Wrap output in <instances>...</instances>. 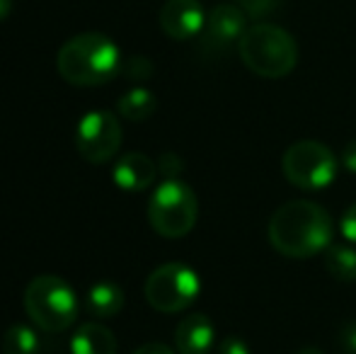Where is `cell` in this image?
Segmentation results:
<instances>
[{
    "instance_id": "1",
    "label": "cell",
    "mask_w": 356,
    "mask_h": 354,
    "mask_svg": "<svg viewBox=\"0 0 356 354\" xmlns=\"http://www.w3.org/2000/svg\"><path fill=\"white\" fill-rule=\"evenodd\" d=\"M334 223L320 204L291 199L269 218L267 236L277 252L291 260H308L332 246Z\"/></svg>"
},
{
    "instance_id": "2",
    "label": "cell",
    "mask_w": 356,
    "mask_h": 354,
    "mask_svg": "<svg viewBox=\"0 0 356 354\" xmlns=\"http://www.w3.org/2000/svg\"><path fill=\"white\" fill-rule=\"evenodd\" d=\"M122 51L102 32H83L68 39L56 56V68L75 88H97L122 73Z\"/></svg>"
},
{
    "instance_id": "3",
    "label": "cell",
    "mask_w": 356,
    "mask_h": 354,
    "mask_svg": "<svg viewBox=\"0 0 356 354\" xmlns=\"http://www.w3.org/2000/svg\"><path fill=\"white\" fill-rule=\"evenodd\" d=\"M238 54L252 73L262 78H284L298 63L296 39L279 24L257 22L238 42Z\"/></svg>"
},
{
    "instance_id": "4",
    "label": "cell",
    "mask_w": 356,
    "mask_h": 354,
    "mask_svg": "<svg viewBox=\"0 0 356 354\" xmlns=\"http://www.w3.org/2000/svg\"><path fill=\"white\" fill-rule=\"evenodd\" d=\"M24 311L44 332H63L78 318V296L66 279L39 274L24 289Z\"/></svg>"
},
{
    "instance_id": "5",
    "label": "cell",
    "mask_w": 356,
    "mask_h": 354,
    "mask_svg": "<svg viewBox=\"0 0 356 354\" xmlns=\"http://www.w3.org/2000/svg\"><path fill=\"white\" fill-rule=\"evenodd\" d=\"M199 202L194 189L179 177H168L153 189L148 202V223L163 238H182L194 228Z\"/></svg>"
},
{
    "instance_id": "6",
    "label": "cell",
    "mask_w": 356,
    "mask_h": 354,
    "mask_svg": "<svg viewBox=\"0 0 356 354\" xmlns=\"http://www.w3.org/2000/svg\"><path fill=\"white\" fill-rule=\"evenodd\" d=\"M202 293V279L189 265L168 262L148 274L143 296L150 308L160 313H179L189 308Z\"/></svg>"
},
{
    "instance_id": "7",
    "label": "cell",
    "mask_w": 356,
    "mask_h": 354,
    "mask_svg": "<svg viewBox=\"0 0 356 354\" xmlns=\"http://www.w3.org/2000/svg\"><path fill=\"white\" fill-rule=\"evenodd\" d=\"M284 175L291 184L305 192L325 189L337 177V158L323 141L303 138L289 146L284 153Z\"/></svg>"
},
{
    "instance_id": "8",
    "label": "cell",
    "mask_w": 356,
    "mask_h": 354,
    "mask_svg": "<svg viewBox=\"0 0 356 354\" xmlns=\"http://www.w3.org/2000/svg\"><path fill=\"white\" fill-rule=\"evenodd\" d=\"M124 129L119 119L107 109H95L88 112L75 127V148L80 158L92 166L112 161L122 148Z\"/></svg>"
},
{
    "instance_id": "9",
    "label": "cell",
    "mask_w": 356,
    "mask_h": 354,
    "mask_svg": "<svg viewBox=\"0 0 356 354\" xmlns=\"http://www.w3.org/2000/svg\"><path fill=\"white\" fill-rule=\"evenodd\" d=\"M160 27L170 39L187 42L204 32L207 13L199 0H168L160 10Z\"/></svg>"
},
{
    "instance_id": "10",
    "label": "cell",
    "mask_w": 356,
    "mask_h": 354,
    "mask_svg": "<svg viewBox=\"0 0 356 354\" xmlns=\"http://www.w3.org/2000/svg\"><path fill=\"white\" fill-rule=\"evenodd\" d=\"M248 32V15L243 8L233 3L216 5L207 15V27H204V44L213 49H225L230 44L240 42L243 34Z\"/></svg>"
},
{
    "instance_id": "11",
    "label": "cell",
    "mask_w": 356,
    "mask_h": 354,
    "mask_svg": "<svg viewBox=\"0 0 356 354\" xmlns=\"http://www.w3.org/2000/svg\"><path fill=\"white\" fill-rule=\"evenodd\" d=\"M216 345V328L204 313L182 318L175 328V347L179 354H209Z\"/></svg>"
},
{
    "instance_id": "12",
    "label": "cell",
    "mask_w": 356,
    "mask_h": 354,
    "mask_svg": "<svg viewBox=\"0 0 356 354\" xmlns=\"http://www.w3.org/2000/svg\"><path fill=\"white\" fill-rule=\"evenodd\" d=\"M158 166L143 153H127L112 168V179L124 192H143L155 182Z\"/></svg>"
},
{
    "instance_id": "13",
    "label": "cell",
    "mask_w": 356,
    "mask_h": 354,
    "mask_svg": "<svg viewBox=\"0 0 356 354\" xmlns=\"http://www.w3.org/2000/svg\"><path fill=\"white\" fill-rule=\"evenodd\" d=\"M117 350L114 332L95 321L78 325L71 337V354H117Z\"/></svg>"
},
{
    "instance_id": "14",
    "label": "cell",
    "mask_w": 356,
    "mask_h": 354,
    "mask_svg": "<svg viewBox=\"0 0 356 354\" xmlns=\"http://www.w3.org/2000/svg\"><path fill=\"white\" fill-rule=\"evenodd\" d=\"M124 301H127L124 289L119 287L117 282L104 279V282H97L88 289V296H85V311H88V316L104 321V318L119 316L122 308H124Z\"/></svg>"
},
{
    "instance_id": "15",
    "label": "cell",
    "mask_w": 356,
    "mask_h": 354,
    "mask_svg": "<svg viewBox=\"0 0 356 354\" xmlns=\"http://www.w3.org/2000/svg\"><path fill=\"white\" fill-rule=\"evenodd\" d=\"M117 109L129 122H145L158 109V99L148 88H131L119 97Z\"/></svg>"
},
{
    "instance_id": "16",
    "label": "cell",
    "mask_w": 356,
    "mask_h": 354,
    "mask_svg": "<svg viewBox=\"0 0 356 354\" xmlns=\"http://www.w3.org/2000/svg\"><path fill=\"white\" fill-rule=\"evenodd\" d=\"M325 269L337 282H356V250L349 246H330L325 250Z\"/></svg>"
},
{
    "instance_id": "17",
    "label": "cell",
    "mask_w": 356,
    "mask_h": 354,
    "mask_svg": "<svg viewBox=\"0 0 356 354\" xmlns=\"http://www.w3.org/2000/svg\"><path fill=\"white\" fill-rule=\"evenodd\" d=\"M3 354H39V335L34 328L15 323L3 335Z\"/></svg>"
},
{
    "instance_id": "18",
    "label": "cell",
    "mask_w": 356,
    "mask_h": 354,
    "mask_svg": "<svg viewBox=\"0 0 356 354\" xmlns=\"http://www.w3.org/2000/svg\"><path fill=\"white\" fill-rule=\"evenodd\" d=\"M284 0H235V5L238 8H243V13L248 15V17H269L272 13H277L279 8H282Z\"/></svg>"
},
{
    "instance_id": "19",
    "label": "cell",
    "mask_w": 356,
    "mask_h": 354,
    "mask_svg": "<svg viewBox=\"0 0 356 354\" xmlns=\"http://www.w3.org/2000/svg\"><path fill=\"white\" fill-rule=\"evenodd\" d=\"M122 73L131 81H148L153 76V63L145 56H131L122 61Z\"/></svg>"
},
{
    "instance_id": "20",
    "label": "cell",
    "mask_w": 356,
    "mask_h": 354,
    "mask_svg": "<svg viewBox=\"0 0 356 354\" xmlns=\"http://www.w3.org/2000/svg\"><path fill=\"white\" fill-rule=\"evenodd\" d=\"M216 354H250V347L243 337L228 335L216 345Z\"/></svg>"
},
{
    "instance_id": "21",
    "label": "cell",
    "mask_w": 356,
    "mask_h": 354,
    "mask_svg": "<svg viewBox=\"0 0 356 354\" xmlns=\"http://www.w3.org/2000/svg\"><path fill=\"white\" fill-rule=\"evenodd\" d=\"M339 231H342V236L347 238L349 243L356 246V202L342 214V218H339Z\"/></svg>"
},
{
    "instance_id": "22",
    "label": "cell",
    "mask_w": 356,
    "mask_h": 354,
    "mask_svg": "<svg viewBox=\"0 0 356 354\" xmlns=\"http://www.w3.org/2000/svg\"><path fill=\"white\" fill-rule=\"evenodd\" d=\"M158 170L163 172L165 179L168 177H177L179 172H182V161H179L175 153H163L158 161Z\"/></svg>"
},
{
    "instance_id": "23",
    "label": "cell",
    "mask_w": 356,
    "mask_h": 354,
    "mask_svg": "<svg viewBox=\"0 0 356 354\" xmlns=\"http://www.w3.org/2000/svg\"><path fill=\"white\" fill-rule=\"evenodd\" d=\"M339 345L349 354H356V321L347 323V325L339 330Z\"/></svg>"
},
{
    "instance_id": "24",
    "label": "cell",
    "mask_w": 356,
    "mask_h": 354,
    "mask_svg": "<svg viewBox=\"0 0 356 354\" xmlns=\"http://www.w3.org/2000/svg\"><path fill=\"white\" fill-rule=\"evenodd\" d=\"M342 166H344V170L356 172V138H354V141H349L347 146H344V151H342Z\"/></svg>"
},
{
    "instance_id": "25",
    "label": "cell",
    "mask_w": 356,
    "mask_h": 354,
    "mask_svg": "<svg viewBox=\"0 0 356 354\" xmlns=\"http://www.w3.org/2000/svg\"><path fill=\"white\" fill-rule=\"evenodd\" d=\"M134 354H177L175 350H170L168 345H163V342H148V345L138 347Z\"/></svg>"
},
{
    "instance_id": "26",
    "label": "cell",
    "mask_w": 356,
    "mask_h": 354,
    "mask_svg": "<svg viewBox=\"0 0 356 354\" xmlns=\"http://www.w3.org/2000/svg\"><path fill=\"white\" fill-rule=\"evenodd\" d=\"M13 8H15L13 0H0V22L10 17V13H13Z\"/></svg>"
},
{
    "instance_id": "27",
    "label": "cell",
    "mask_w": 356,
    "mask_h": 354,
    "mask_svg": "<svg viewBox=\"0 0 356 354\" xmlns=\"http://www.w3.org/2000/svg\"><path fill=\"white\" fill-rule=\"evenodd\" d=\"M296 354H323L320 350H315V347H303L300 352H296Z\"/></svg>"
}]
</instances>
